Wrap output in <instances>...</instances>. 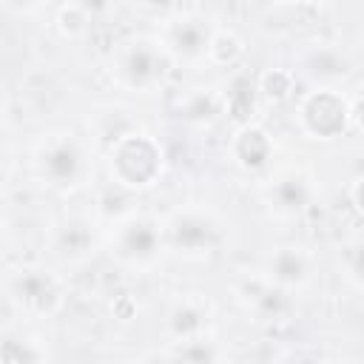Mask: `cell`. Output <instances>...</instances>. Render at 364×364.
I'll use <instances>...</instances> for the list:
<instances>
[{"label": "cell", "instance_id": "6da1fadb", "mask_svg": "<svg viewBox=\"0 0 364 364\" xmlns=\"http://www.w3.org/2000/svg\"><path fill=\"white\" fill-rule=\"evenodd\" d=\"M114 168L122 185H145L159 171V151L145 136H122L114 151Z\"/></svg>", "mask_w": 364, "mask_h": 364}, {"label": "cell", "instance_id": "7a4b0ae2", "mask_svg": "<svg viewBox=\"0 0 364 364\" xmlns=\"http://www.w3.org/2000/svg\"><path fill=\"white\" fill-rule=\"evenodd\" d=\"M122 80L131 88H145L151 82H156L165 71V54L162 48H156V43L148 40H136L134 46H128L122 51V63H119Z\"/></svg>", "mask_w": 364, "mask_h": 364}, {"label": "cell", "instance_id": "3957f363", "mask_svg": "<svg viewBox=\"0 0 364 364\" xmlns=\"http://www.w3.org/2000/svg\"><path fill=\"white\" fill-rule=\"evenodd\" d=\"M344 119H347V108L341 102V97H336L333 91L321 88L318 94H313L307 102H304V122L310 125L313 134L318 136H333L344 128Z\"/></svg>", "mask_w": 364, "mask_h": 364}, {"label": "cell", "instance_id": "277c9868", "mask_svg": "<svg viewBox=\"0 0 364 364\" xmlns=\"http://www.w3.org/2000/svg\"><path fill=\"white\" fill-rule=\"evenodd\" d=\"M82 168V151L74 139H60L43 151V173L51 179V185H68L80 176Z\"/></svg>", "mask_w": 364, "mask_h": 364}, {"label": "cell", "instance_id": "5b68a950", "mask_svg": "<svg viewBox=\"0 0 364 364\" xmlns=\"http://www.w3.org/2000/svg\"><path fill=\"white\" fill-rule=\"evenodd\" d=\"M210 34H208V26L196 17H182V20H173L171 26V46L179 57L185 60H199L210 51Z\"/></svg>", "mask_w": 364, "mask_h": 364}, {"label": "cell", "instance_id": "8992f818", "mask_svg": "<svg viewBox=\"0 0 364 364\" xmlns=\"http://www.w3.org/2000/svg\"><path fill=\"white\" fill-rule=\"evenodd\" d=\"M119 247L128 259L134 262H145L156 253L159 247V230L154 222L148 219H131L125 228H122V239H119Z\"/></svg>", "mask_w": 364, "mask_h": 364}, {"label": "cell", "instance_id": "52a82bcc", "mask_svg": "<svg viewBox=\"0 0 364 364\" xmlns=\"http://www.w3.org/2000/svg\"><path fill=\"white\" fill-rule=\"evenodd\" d=\"M171 239L176 247L202 250V247L213 245V225L202 216H179L171 228Z\"/></svg>", "mask_w": 364, "mask_h": 364}, {"label": "cell", "instance_id": "ba28073f", "mask_svg": "<svg viewBox=\"0 0 364 364\" xmlns=\"http://www.w3.org/2000/svg\"><path fill=\"white\" fill-rule=\"evenodd\" d=\"M17 293L20 301L34 307V310H51L57 304V287L48 276L37 273V270H26L17 282Z\"/></svg>", "mask_w": 364, "mask_h": 364}, {"label": "cell", "instance_id": "9c48e42d", "mask_svg": "<svg viewBox=\"0 0 364 364\" xmlns=\"http://www.w3.org/2000/svg\"><path fill=\"white\" fill-rule=\"evenodd\" d=\"M228 111L236 122H247L256 111V85L250 77H236L228 91Z\"/></svg>", "mask_w": 364, "mask_h": 364}, {"label": "cell", "instance_id": "30bf717a", "mask_svg": "<svg viewBox=\"0 0 364 364\" xmlns=\"http://www.w3.org/2000/svg\"><path fill=\"white\" fill-rule=\"evenodd\" d=\"M270 154V142L259 128H247L239 139H236V156L242 159V165L247 168H262L264 159Z\"/></svg>", "mask_w": 364, "mask_h": 364}, {"label": "cell", "instance_id": "8fae6325", "mask_svg": "<svg viewBox=\"0 0 364 364\" xmlns=\"http://www.w3.org/2000/svg\"><path fill=\"white\" fill-rule=\"evenodd\" d=\"M307 71L316 80H338L347 74V60L336 48H318L307 57Z\"/></svg>", "mask_w": 364, "mask_h": 364}, {"label": "cell", "instance_id": "7c38bea8", "mask_svg": "<svg viewBox=\"0 0 364 364\" xmlns=\"http://www.w3.org/2000/svg\"><path fill=\"white\" fill-rule=\"evenodd\" d=\"M270 273L279 284H299L304 279V259L299 250L284 247L276 253V259L270 262Z\"/></svg>", "mask_w": 364, "mask_h": 364}, {"label": "cell", "instance_id": "4fadbf2b", "mask_svg": "<svg viewBox=\"0 0 364 364\" xmlns=\"http://www.w3.org/2000/svg\"><path fill=\"white\" fill-rule=\"evenodd\" d=\"M307 199H310V191H307V182L301 176H284V179H279V185H276V202L282 208L299 210V208L307 205Z\"/></svg>", "mask_w": 364, "mask_h": 364}, {"label": "cell", "instance_id": "5bb4252c", "mask_svg": "<svg viewBox=\"0 0 364 364\" xmlns=\"http://www.w3.org/2000/svg\"><path fill=\"white\" fill-rule=\"evenodd\" d=\"M202 324H205V316L196 307H191V304H179L171 313V330H173L176 338H185V341L196 338V333L202 330Z\"/></svg>", "mask_w": 364, "mask_h": 364}, {"label": "cell", "instance_id": "9a60e30c", "mask_svg": "<svg viewBox=\"0 0 364 364\" xmlns=\"http://www.w3.org/2000/svg\"><path fill=\"white\" fill-rule=\"evenodd\" d=\"M256 307L267 316V318H279L287 310V296L282 287H259V293L253 296Z\"/></svg>", "mask_w": 364, "mask_h": 364}, {"label": "cell", "instance_id": "2e32d148", "mask_svg": "<svg viewBox=\"0 0 364 364\" xmlns=\"http://www.w3.org/2000/svg\"><path fill=\"white\" fill-rule=\"evenodd\" d=\"M179 364H213L216 361V350L210 341H202V338H191L182 344L179 350Z\"/></svg>", "mask_w": 364, "mask_h": 364}, {"label": "cell", "instance_id": "e0dca14e", "mask_svg": "<svg viewBox=\"0 0 364 364\" xmlns=\"http://www.w3.org/2000/svg\"><path fill=\"white\" fill-rule=\"evenodd\" d=\"M216 63H230L236 54H239V40L233 37V34H228V31H222V34H216L213 40H210V51H208Z\"/></svg>", "mask_w": 364, "mask_h": 364}, {"label": "cell", "instance_id": "ac0fdd59", "mask_svg": "<svg viewBox=\"0 0 364 364\" xmlns=\"http://www.w3.org/2000/svg\"><path fill=\"white\" fill-rule=\"evenodd\" d=\"M88 242H91V236H88L85 225H68V230L60 239V247H63V253H82L88 247Z\"/></svg>", "mask_w": 364, "mask_h": 364}, {"label": "cell", "instance_id": "d6986e66", "mask_svg": "<svg viewBox=\"0 0 364 364\" xmlns=\"http://www.w3.org/2000/svg\"><path fill=\"white\" fill-rule=\"evenodd\" d=\"M3 361L6 364H37V355L31 353L28 344L20 347L17 338H6V344H3Z\"/></svg>", "mask_w": 364, "mask_h": 364}, {"label": "cell", "instance_id": "ffe728a7", "mask_svg": "<svg viewBox=\"0 0 364 364\" xmlns=\"http://www.w3.org/2000/svg\"><path fill=\"white\" fill-rule=\"evenodd\" d=\"M213 111H216V102H213V97H210V94H202V91L191 94V97H188V102H185V114H188V117H193V119L210 117Z\"/></svg>", "mask_w": 364, "mask_h": 364}, {"label": "cell", "instance_id": "44dd1931", "mask_svg": "<svg viewBox=\"0 0 364 364\" xmlns=\"http://www.w3.org/2000/svg\"><path fill=\"white\" fill-rule=\"evenodd\" d=\"M262 88H264L267 97L282 100V97L290 91V77H287L284 71H267L264 80H262Z\"/></svg>", "mask_w": 364, "mask_h": 364}, {"label": "cell", "instance_id": "7402d4cb", "mask_svg": "<svg viewBox=\"0 0 364 364\" xmlns=\"http://www.w3.org/2000/svg\"><path fill=\"white\" fill-rule=\"evenodd\" d=\"M353 270H355V276L358 279H364V242H358L355 247H353Z\"/></svg>", "mask_w": 364, "mask_h": 364}, {"label": "cell", "instance_id": "603a6c76", "mask_svg": "<svg viewBox=\"0 0 364 364\" xmlns=\"http://www.w3.org/2000/svg\"><path fill=\"white\" fill-rule=\"evenodd\" d=\"M353 196H355V205H358V208L364 210V179H361L358 185H355V193H353Z\"/></svg>", "mask_w": 364, "mask_h": 364}, {"label": "cell", "instance_id": "cb8c5ba5", "mask_svg": "<svg viewBox=\"0 0 364 364\" xmlns=\"http://www.w3.org/2000/svg\"><path fill=\"white\" fill-rule=\"evenodd\" d=\"M353 117H355V119H358V122L364 125V97H361V100H358V102L353 105Z\"/></svg>", "mask_w": 364, "mask_h": 364}, {"label": "cell", "instance_id": "d4e9b609", "mask_svg": "<svg viewBox=\"0 0 364 364\" xmlns=\"http://www.w3.org/2000/svg\"><path fill=\"white\" fill-rule=\"evenodd\" d=\"M290 364H318V361H313V358H296V361H290Z\"/></svg>", "mask_w": 364, "mask_h": 364}]
</instances>
